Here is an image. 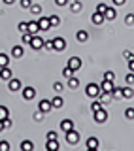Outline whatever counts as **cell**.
<instances>
[{"mask_svg":"<svg viewBox=\"0 0 134 151\" xmlns=\"http://www.w3.org/2000/svg\"><path fill=\"white\" fill-rule=\"evenodd\" d=\"M38 30H40V27H38V21H30V23H28V32H30V34H36Z\"/></svg>","mask_w":134,"mask_h":151,"instance_id":"obj_26","label":"cell"},{"mask_svg":"<svg viewBox=\"0 0 134 151\" xmlns=\"http://www.w3.org/2000/svg\"><path fill=\"white\" fill-rule=\"evenodd\" d=\"M115 6H123V4H127V0H112Z\"/></svg>","mask_w":134,"mask_h":151,"instance_id":"obj_50","label":"cell"},{"mask_svg":"<svg viewBox=\"0 0 134 151\" xmlns=\"http://www.w3.org/2000/svg\"><path fill=\"white\" fill-rule=\"evenodd\" d=\"M112 98H123V87L119 89V87H113V91H112Z\"/></svg>","mask_w":134,"mask_h":151,"instance_id":"obj_27","label":"cell"},{"mask_svg":"<svg viewBox=\"0 0 134 151\" xmlns=\"http://www.w3.org/2000/svg\"><path fill=\"white\" fill-rule=\"evenodd\" d=\"M125 23L127 25H134V13H128V15L125 17Z\"/></svg>","mask_w":134,"mask_h":151,"instance_id":"obj_42","label":"cell"},{"mask_svg":"<svg viewBox=\"0 0 134 151\" xmlns=\"http://www.w3.org/2000/svg\"><path fill=\"white\" fill-rule=\"evenodd\" d=\"M106 8H108L106 4H98V6H97V12H102L104 13V12H106Z\"/></svg>","mask_w":134,"mask_h":151,"instance_id":"obj_47","label":"cell"},{"mask_svg":"<svg viewBox=\"0 0 134 151\" xmlns=\"http://www.w3.org/2000/svg\"><path fill=\"white\" fill-rule=\"evenodd\" d=\"M66 134V142H68L70 145H74V144H78L79 142V132L76 130V129H70L68 132H64Z\"/></svg>","mask_w":134,"mask_h":151,"instance_id":"obj_3","label":"cell"},{"mask_svg":"<svg viewBox=\"0 0 134 151\" xmlns=\"http://www.w3.org/2000/svg\"><path fill=\"white\" fill-rule=\"evenodd\" d=\"M8 149H9V142L2 140V142H0V151H8Z\"/></svg>","mask_w":134,"mask_h":151,"instance_id":"obj_41","label":"cell"},{"mask_svg":"<svg viewBox=\"0 0 134 151\" xmlns=\"http://www.w3.org/2000/svg\"><path fill=\"white\" fill-rule=\"evenodd\" d=\"M76 40H78L79 44H85V42L89 40V32L87 30H78L76 32Z\"/></svg>","mask_w":134,"mask_h":151,"instance_id":"obj_13","label":"cell"},{"mask_svg":"<svg viewBox=\"0 0 134 151\" xmlns=\"http://www.w3.org/2000/svg\"><path fill=\"white\" fill-rule=\"evenodd\" d=\"M100 108H104V104L100 100H94L93 104H91V111H97V110H100Z\"/></svg>","mask_w":134,"mask_h":151,"instance_id":"obj_31","label":"cell"},{"mask_svg":"<svg viewBox=\"0 0 134 151\" xmlns=\"http://www.w3.org/2000/svg\"><path fill=\"white\" fill-rule=\"evenodd\" d=\"M100 91H104V93H112V91H113V81H110V79H104V81L100 83Z\"/></svg>","mask_w":134,"mask_h":151,"instance_id":"obj_15","label":"cell"},{"mask_svg":"<svg viewBox=\"0 0 134 151\" xmlns=\"http://www.w3.org/2000/svg\"><path fill=\"white\" fill-rule=\"evenodd\" d=\"M17 28H19V32H27V30H28V23H27V21H21Z\"/></svg>","mask_w":134,"mask_h":151,"instance_id":"obj_36","label":"cell"},{"mask_svg":"<svg viewBox=\"0 0 134 151\" xmlns=\"http://www.w3.org/2000/svg\"><path fill=\"white\" fill-rule=\"evenodd\" d=\"M19 4H21V8H23V9H28V8L32 6V0H21Z\"/></svg>","mask_w":134,"mask_h":151,"instance_id":"obj_39","label":"cell"},{"mask_svg":"<svg viewBox=\"0 0 134 151\" xmlns=\"http://www.w3.org/2000/svg\"><path fill=\"white\" fill-rule=\"evenodd\" d=\"M8 89L12 93H17V91H21V79H17V78H12V79H8Z\"/></svg>","mask_w":134,"mask_h":151,"instance_id":"obj_5","label":"cell"},{"mask_svg":"<svg viewBox=\"0 0 134 151\" xmlns=\"http://www.w3.org/2000/svg\"><path fill=\"white\" fill-rule=\"evenodd\" d=\"M44 38H40V36H36V34H32V40H30V45L32 49H36V51H40V49H44Z\"/></svg>","mask_w":134,"mask_h":151,"instance_id":"obj_4","label":"cell"},{"mask_svg":"<svg viewBox=\"0 0 134 151\" xmlns=\"http://www.w3.org/2000/svg\"><path fill=\"white\" fill-rule=\"evenodd\" d=\"M125 79H127V83H128V85H132V83H134V72L127 74V78H125Z\"/></svg>","mask_w":134,"mask_h":151,"instance_id":"obj_43","label":"cell"},{"mask_svg":"<svg viewBox=\"0 0 134 151\" xmlns=\"http://www.w3.org/2000/svg\"><path fill=\"white\" fill-rule=\"evenodd\" d=\"M42 115H44V113H42L40 110H38V111L34 113V121H42Z\"/></svg>","mask_w":134,"mask_h":151,"instance_id":"obj_48","label":"cell"},{"mask_svg":"<svg viewBox=\"0 0 134 151\" xmlns=\"http://www.w3.org/2000/svg\"><path fill=\"white\" fill-rule=\"evenodd\" d=\"M38 110H40L42 113H49L51 110H53V106H51V100H47V98L40 100V104H38Z\"/></svg>","mask_w":134,"mask_h":151,"instance_id":"obj_7","label":"cell"},{"mask_svg":"<svg viewBox=\"0 0 134 151\" xmlns=\"http://www.w3.org/2000/svg\"><path fill=\"white\" fill-rule=\"evenodd\" d=\"M51 106H53V108H63V106H64L63 96H55L53 100H51Z\"/></svg>","mask_w":134,"mask_h":151,"instance_id":"obj_25","label":"cell"},{"mask_svg":"<svg viewBox=\"0 0 134 151\" xmlns=\"http://www.w3.org/2000/svg\"><path fill=\"white\" fill-rule=\"evenodd\" d=\"M128 70H130V72H134V59L128 60Z\"/></svg>","mask_w":134,"mask_h":151,"instance_id":"obj_51","label":"cell"},{"mask_svg":"<svg viewBox=\"0 0 134 151\" xmlns=\"http://www.w3.org/2000/svg\"><path fill=\"white\" fill-rule=\"evenodd\" d=\"M44 47H45L47 51H53V40H45L44 42Z\"/></svg>","mask_w":134,"mask_h":151,"instance_id":"obj_40","label":"cell"},{"mask_svg":"<svg viewBox=\"0 0 134 151\" xmlns=\"http://www.w3.org/2000/svg\"><path fill=\"white\" fill-rule=\"evenodd\" d=\"M81 8H83V4H81L79 0H72V2H70V9H72L74 13H79Z\"/></svg>","mask_w":134,"mask_h":151,"instance_id":"obj_18","label":"cell"},{"mask_svg":"<svg viewBox=\"0 0 134 151\" xmlns=\"http://www.w3.org/2000/svg\"><path fill=\"white\" fill-rule=\"evenodd\" d=\"M9 64V57L6 53H0V68H4V66Z\"/></svg>","mask_w":134,"mask_h":151,"instance_id":"obj_28","label":"cell"},{"mask_svg":"<svg viewBox=\"0 0 134 151\" xmlns=\"http://www.w3.org/2000/svg\"><path fill=\"white\" fill-rule=\"evenodd\" d=\"M28 9H30L34 15H40V13H42V6H38V4H32V6L28 8Z\"/></svg>","mask_w":134,"mask_h":151,"instance_id":"obj_32","label":"cell"},{"mask_svg":"<svg viewBox=\"0 0 134 151\" xmlns=\"http://www.w3.org/2000/svg\"><path fill=\"white\" fill-rule=\"evenodd\" d=\"M85 145H87V149H89V151H97V149H98V138L91 136V138H87Z\"/></svg>","mask_w":134,"mask_h":151,"instance_id":"obj_11","label":"cell"},{"mask_svg":"<svg viewBox=\"0 0 134 151\" xmlns=\"http://www.w3.org/2000/svg\"><path fill=\"white\" fill-rule=\"evenodd\" d=\"M91 21H93V25H102V23L106 21V17H104L102 12H94L93 15H91Z\"/></svg>","mask_w":134,"mask_h":151,"instance_id":"obj_10","label":"cell"},{"mask_svg":"<svg viewBox=\"0 0 134 151\" xmlns=\"http://www.w3.org/2000/svg\"><path fill=\"white\" fill-rule=\"evenodd\" d=\"M98 100L102 102V104H108L110 100H112V93H104V91H100V94H98Z\"/></svg>","mask_w":134,"mask_h":151,"instance_id":"obj_21","label":"cell"},{"mask_svg":"<svg viewBox=\"0 0 134 151\" xmlns=\"http://www.w3.org/2000/svg\"><path fill=\"white\" fill-rule=\"evenodd\" d=\"M125 117H127L128 121L134 119V108H127V110H125Z\"/></svg>","mask_w":134,"mask_h":151,"instance_id":"obj_34","label":"cell"},{"mask_svg":"<svg viewBox=\"0 0 134 151\" xmlns=\"http://www.w3.org/2000/svg\"><path fill=\"white\" fill-rule=\"evenodd\" d=\"M30 40H32V34L30 32H23V44H30Z\"/></svg>","mask_w":134,"mask_h":151,"instance_id":"obj_35","label":"cell"},{"mask_svg":"<svg viewBox=\"0 0 134 151\" xmlns=\"http://www.w3.org/2000/svg\"><path fill=\"white\" fill-rule=\"evenodd\" d=\"M66 49V40L64 38H53V51H64Z\"/></svg>","mask_w":134,"mask_h":151,"instance_id":"obj_6","label":"cell"},{"mask_svg":"<svg viewBox=\"0 0 134 151\" xmlns=\"http://www.w3.org/2000/svg\"><path fill=\"white\" fill-rule=\"evenodd\" d=\"M38 27H40V30H49V28H51L49 17H40V19H38Z\"/></svg>","mask_w":134,"mask_h":151,"instance_id":"obj_12","label":"cell"},{"mask_svg":"<svg viewBox=\"0 0 134 151\" xmlns=\"http://www.w3.org/2000/svg\"><path fill=\"white\" fill-rule=\"evenodd\" d=\"M23 53H25V51H23V45H13L12 47V57L13 59H21Z\"/></svg>","mask_w":134,"mask_h":151,"instance_id":"obj_16","label":"cell"},{"mask_svg":"<svg viewBox=\"0 0 134 151\" xmlns=\"http://www.w3.org/2000/svg\"><path fill=\"white\" fill-rule=\"evenodd\" d=\"M47 140H57V132L49 130V132H47Z\"/></svg>","mask_w":134,"mask_h":151,"instance_id":"obj_44","label":"cell"},{"mask_svg":"<svg viewBox=\"0 0 134 151\" xmlns=\"http://www.w3.org/2000/svg\"><path fill=\"white\" fill-rule=\"evenodd\" d=\"M123 57H125L127 60H130V59H134V53H132V51H125V53H123Z\"/></svg>","mask_w":134,"mask_h":151,"instance_id":"obj_46","label":"cell"},{"mask_svg":"<svg viewBox=\"0 0 134 151\" xmlns=\"http://www.w3.org/2000/svg\"><path fill=\"white\" fill-rule=\"evenodd\" d=\"M115 15H117V12L113 8H106V12H104V17L108 19V21H113L115 19Z\"/></svg>","mask_w":134,"mask_h":151,"instance_id":"obj_20","label":"cell"},{"mask_svg":"<svg viewBox=\"0 0 134 151\" xmlns=\"http://www.w3.org/2000/svg\"><path fill=\"white\" fill-rule=\"evenodd\" d=\"M74 74H76V72H74V70L70 68V66H64V68H63V76H64L66 79H68L70 76H74Z\"/></svg>","mask_w":134,"mask_h":151,"instance_id":"obj_30","label":"cell"},{"mask_svg":"<svg viewBox=\"0 0 134 151\" xmlns=\"http://www.w3.org/2000/svg\"><path fill=\"white\" fill-rule=\"evenodd\" d=\"M45 147L49 149V151H57V149H59V142H57V140H47Z\"/></svg>","mask_w":134,"mask_h":151,"instance_id":"obj_24","label":"cell"},{"mask_svg":"<svg viewBox=\"0 0 134 151\" xmlns=\"http://www.w3.org/2000/svg\"><path fill=\"white\" fill-rule=\"evenodd\" d=\"M23 91V98L25 100H34L36 98V89L34 87H25V89H21Z\"/></svg>","mask_w":134,"mask_h":151,"instance_id":"obj_8","label":"cell"},{"mask_svg":"<svg viewBox=\"0 0 134 151\" xmlns=\"http://www.w3.org/2000/svg\"><path fill=\"white\" fill-rule=\"evenodd\" d=\"M68 87L70 89H78L79 87V79L76 78V76H70V78H68Z\"/></svg>","mask_w":134,"mask_h":151,"instance_id":"obj_22","label":"cell"},{"mask_svg":"<svg viewBox=\"0 0 134 151\" xmlns=\"http://www.w3.org/2000/svg\"><path fill=\"white\" fill-rule=\"evenodd\" d=\"M85 94H87L89 98H98V94H100V85L89 83L87 87H85Z\"/></svg>","mask_w":134,"mask_h":151,"instance_id":"obj_1","label":"cell"},{"mask_svg":"<svg viewBox=\"0 0 134 151\" xmlns=\"http://www.w3.org/2000/svg\"><path fill=\"white\" fill-rule=\"evenodd\" d=\"M63 89H64V85L61 83V81H55V83H53V91H55V93H61Z\"/></svg>","mask_w":134,"mask_h":151,"instance_id":"obj_37","label":"cell"},{"mask_svg":"<svg viewBox=\"0 0 134 151\" xmlns=\"http://www.w3.org/2000/svg\"><path fill=\"white\" fill-rule=\"evenodd\" d=\"M70 129H74L72 119H63V121H61V130H63V132H68Z\"/></svg>","mask_w":134,"mask_h":151,"instance_id":"obj_17","label":"cell"},{"mask_svg":"<svg viewBox=\"0 0 134 151\" xmlns=\"http://www.w3.org/2000/svg\"><path fill=\"white\" fill-rule=\"evenodd\" d=\"M55 4L63 8V6H66V4H70V0H55Z\"/></svg>","mask_w":134,"mask_h":151,"instance_id":"obj_45","label":"cell"},{"mask_svg":"<svg viewBox=\"0 0 134 151\" xmlns=\"http://www.w3.org/2000/svg\"><path fill=\"white\" fill-rule=\"evenodd\" d=\"M68 66L74 70V72H78V70L81 68V59H79V57H70V59H68Z\"/></svg>","mask_w":134,"mask_h":151,"instance_id":"obj_9","label":"cell"},{"mask_svg":"<svg viewBox=\"0 0 134 151\" xmlns=\"http://www.w3.org/2000/svg\"><path fill=\"white\" fill-rule=\"evenodd\" d=\"M0 78H2V79H6V81L13 78V72L9 70V66H4V68H0Z\"/></svg>","mask_w":134,"mask_h":151,"instance_id":"obj_14","label":"cell"},{"mask_svg":"<svg viewBox=\"0 0 134 151\" xmlns=\"http://www.w3.org/2000/svg\"><path fill=\"white\" fill-rule=\"evenodd\" d=\"M134 96V89L130 85H127V87H123V98H132Z\"/></svg>","mask_w":134,"mask_h":151,"instance_id":"obj_23","label":"cell"},{"mask_svg":"<svg viewBox=\"0 0 134 151\" xmlns=\"http://www.w3.org/2000/svg\"><path fill=\"white\" fill-rule=\"evenodd\" d=\"M6 117H9V111H8L6 106H2V104H0V119H6Z\"/></svg>","mask_w":134,"mask_h":151,"instance_id":"obj_29","label":"cell"},{"mask_svg":"<svg viewBox=\"0 0 134 151\" xmlns=\"http://www.w3.org/2000/svg\"><path fill=\"white\" fill-rule=\"evenodd\" d=\"M104 79H110V81H113V79H115V72H112V70H108V72L104 74Z\"/></svg>","mask_w":134,"mask_h":151,"instance_id":"obj_38","label":"cell"},{"mask_svg":"<svg viewBox=\"0 0 134 151\" xmlns=\"http://www.w3.org/2000/svg\"><path fill=\"white\" fill-rule=\"evenodd\" d=\"M13 2H15V0H4V4H8V6H9V4H13Z\"/></svg>","mask_w":134,"mask_h":151,"instance_id":"obj_53","label":"cell"},{"mask_svg":"<svg viewBox=\"0 0 134 151\" xmlns=\"http://www.w3.org/2000/svg\"><path fill=\"white\" fill-rule=\"evenodd\" d=\"M93 115H94V121H97L98 125H102V123L108 121V111H106V108H100V110L93 111Z\"/></svg>","mask_w":134,"mask_h":151,"instance_id":"obj_2","label":"cell"},{"mask_svg":"<svg viewBox=\"0 0 134 151\" xmlns=\"http://www.w3.org/2000/svg\"><path fill=\"white\" fill-rule=\"evenodd\" d=\"M4 129H6V127H4V121H2V119H0V132H2Z\"/></svg>","mask_w":134,"mask_h":151,"instance_id":"obj_52","label":"cell"},{"mask_svg":"<svg viewBox=\"0 0 134 151\" xmlns=\"http://www.w3.org/2000/svg\"><path fill=\"white\" fill-rule=\"evenodd\" d=\"M32 149H34V142H30V140L21 142V151H32Z\"/></svg>","mask_w":134,"mask_h":151,"instance_id":"obj_19","label":"cell"},{"mask_svg":"<svg viewBox=\"0 0 134 151\" xmlns=\"http://www.w3.org/2000/svg\"><path fill=\"white\" fill-rule=\"evenodd\" d=\"M2 121H4V127H6V129L12 127V119H9V117H6V119H2Z\"/></svg>","mask_w":134,"mask_h":151,"instance_id":"obj_49","label":"cell"},{"mask_svg":"<svg viewBox=\"0 0 134 151\" xmlns=\"http://www.w3.org/2000/svg\"><path fill=\"white\" fill-rule=\"evenodd\" d=\"M49 21H51V27H59L61 25V17L59 15H51Z\"/></svg>","mask_w":134,"mask_h":151,"instance_id":"obj_33","label":"cell"}]
</instances>
